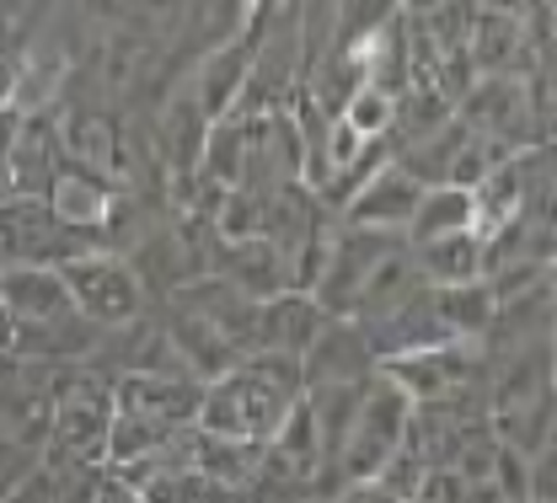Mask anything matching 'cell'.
<instances>
[{
    "instance_id": "8",
    "label": "cell",
    "mask_w": 557,
    "mask_h": 503,
    "mask_svg": "<svg viewBox=\"0 0 557 503\" xmlns=\"http://www.w3.org/2000/svg\"><path fill=\"white\" fill-rule=\"evenodd\" d=\"M397 247H408V236H397V230H370V225H344L338 241H333V252H327V263H322L317 279H311V300H317L327 316H354V305H359V294L370 285V274H375Z\"/></svg>"
},
{
    "instance_id": "24",
    "label": "cell",
    "mask_w": 557,
    "mask_h": 503,
    "mask_svg": "<svg viewBox=\"0 0 557 503\" xmlns=\"http://www.w3.org/2000/svg\"><path fill=\"white\" fill-rule=\"evenodd\" d=\"M33 471H38V455H33V450H16V444L0 439V499H5L22 477H33Z\"/></svg>"
},
{
    "instance_id": "21",
    "label": "cell",
    "mask_w": 557,
    "mask_h": 503,
    "mask_svg": "<svg viewBox=\"0 0 557 503\" xmlns=\"http://www.w3.org/2000/svg\"><path fill=\"white\" fill-rule=\"evenodd\" d=\"M434 311H440V322H445V332L456 338V343H478L487 332V322H493V294L487 285H450V289H434Z\"/></svg>"
},
{
    "instance_id": "5",
    "label": "cell",
    "mask_w": 557,
    "mask_h": 503,
    "mask_svg": "<svg viewBox=\"0 0 557 503\" xmlns=\"http://www.w3.org/2000/svg\"><path fill=\"white\" fill-rule=\"evenodd\" d=\"M322 499V444L311 433L306 402L278 424L258 450V477L247 503H317Z\"/></svg>"
},
{
    "instance_id": "7",
    "label": "cell",
    "mask_w": 557,
    "mask_h": 503,
    "mask_svg": "<svg viewBox=\"0 0 557 503\" xmlns=\"http://www.w3.org/2000/svg\"><path fill=\"white\" fill-rule=\"evenodd\" d=\"M60 279H65L70 300L81 316H91L97 327H124L150 311V294L139 285V274L129 268V257L119 252H86V257H70L60 263Z\"/></svg>"
},
{
    "instance_id": "14",
    "label": "cell",
    "mask_w": 557,
    "mask_h": 503,
    "mask_svg": "<svg viewBox=\"0 0 557 503\" xmlns=\"http://www.w3.org/2000/svg\"><path fill=\"white\" fill-rule=\"evenodd\" d=\"M113 199H119V177H113V172H97V166H81V161H70V155H60V166H54V177H49V193H44V204L65 219V225L97 230V236H102V225H108Z\"/></svg>"
},
{
    "instance_id": "13",
    "label": "cell",
    "mask_w": 557,
    "mask_h": 503,
    "mask_svg": "<svg viewBox=\"0 0 557 503\" xmlns=\"http://www.w3.org/2000/svg\"><path fill=\"white\" fill-rule=\"evenodd\" d=\"M199 402H205V380L194 375H119L113 380V413L161 424V429H188L199 418Z\"/></svg>"
},
{
    "instance_id": "2",
    "label": "cell",
    "mask_w": 557,
    "mask_h": 503,
    "mask_svg": "<svg viewBox=\"0 0 557 503\" xmlns=\"http://www.w3.org/2000/svg\"><path fill=\"white\" fill-rule=\"evenodd\" d=\"M306 386H300V364L278 360V354H247L231 369H220L205 380V402H199V429L225 433V439H252L263 444L269 433L300 407Z\"/></svg>"
},
{
    "instance_id": "28",
    "label": "cell",
    "mask_w": 557,
    "mask_h": 503,
    "mask_svg": "<svg viewBox=\"0 0 557 503\" xmlns=\"http://www.w3.org/2000/svg\"><path fill=\"white\" fill-rule=\"evenodd\" d=\"M0 113H16V54L0 49Z\"/></svg>"
},
{
    "instance_id": "15",
    "label": "cell",
    "mask_w": 557,
    "mask_h": 503,
    "mask_svg": "<svg viewBox=\"0 0 557 503\" xmlns=\"http://www.w3.org/2000/svg\"><path fill=\"white\" fill-rule=\"evenodd\" d=\"M418 199H423V183H413L392 155L359 183V193L344 204V225H370V230H397L408 236V219H413Z\"/></svg>"
},
{
    "instance_id": "12",
    "label": "cell",
    "mask_w": 557,
    "mask_h": 503,
    "mask_svg": "<svg viewBox=\"0 0 557 503\" xmlns=\"http://www.w3.org/2000/svg\"><path fill=\"white\" fill-rule=\"evenodd\" d=\"M205 274L225 279L231 289H242V294H252V300H269V294H284V289H300L295 285L289 257L278 252L274 241H263V236H209Z\"/></svg>"
},
{
    "instance_id": "3",
    "label": "cell",
    "mask_w": 557,
    "mask_h": 503,
    "mask_svg": "<svg viewBox=\"0 0 557 503\" xmlns=\"http://www.w3.org/2000/svg\"><path fill=\"white\" fill-rule=\"evenodd\" d=\"M108 429H113V380L91 364H54L49 439L38 466L44 471L108 466Z\"/></svg>"
},
{
    "instance_id": "6",
    "label": "cell",
    "mask_w": 557,
    "mask_h": 503,
    "mask_svg": "<svg viewBox=\"0 0 557 503\" xmlns=\"http://www.w3.org/2000/svg\"><path fill=\"white\" fill-rule=\"evenodd\" d=\"M108 252L97 230H75L44 199H0V263H38L60 268L70 257Z\"/></svg>"
},
{
    "instance_id": "16",
    "label": "cell",
    "mask_w": 557,
    "mask_h": 503,
    "mask_svg": "<svg viewBox=\"0 0 557 503\" xmlns=\"http://www.w3.org/2000/svg\"><path fill=\"white\" fill-rule=\"evenodd\" d=\"M381 364L370 354L364 332L348 322V316H327V327L311 338V349L300 354V386H344V380H364L375 375Z\"/></svg>"
},
{
    "instance_id": "9",
    "label": "cell",
    "mask_w": 557,
    "mask_h": 503,
    "mask_svg": "<svg viewBox=\"0 0 557 503\" xmlns=\"http://www.w3.org/2000/svg\"><path fill=\"white\" fill-rule=\"evenodd\" d=\"M472 204H478V236H493L498 225H509L536 204H553V144L509 150L472 188Z\"/></svg>"
},
{
    "instance_id": "27",
    "label": "cell",
    "mask_w": 557,
    "mask_h": 503,
    "mask_svg": "<svg viewBox=\"0 0 557 503\" xmlns=\"http://www.w3.org/2000/svg\"><path fill=\"white\" fill-rule=\"evenodd\" d=\"M91 503H139V493L124 482V477H113L108 466H102V477H97V493H91Z\"/></svg>"
},
{
    "instance_id": "20",
    "label": "cell",
    "mask_w": 557,
    "mask_h": 503,
    "mask_svg": "<svg viewBox=\"0 0 557 503\" xmlns=\"http://www.w3.org/2000/svg\"><path fill=\"white\" fill-rule=\"evenodd\" d=\"M456 230H478L472 188H456V183L423 188L413 219H408V241H434V236H456Z\"/></svg>"
},
{
    "instance_id": "29",
    "label": "cell",
    "mask_w": 557,
    "mask_h": 503,
    "mask_svg": "<svg viewBox=\"0 0 557 503\" xmlns=\"http://www.w3.org/2000/svg\"><path fill=\"white\" fill-rule=\"evenodd\" d=\"M525 503H531V499H525Z\"/></svg>"
},
{
    "instance_id": "23",
    "label": "cell",
    "mask_w": 557,
    "mask_h": 503,
    "mask_svg": "<svg viewBox=\"0 0 557 503\" xmlns=\"http://www.w3.org/2000/svg\"><path fill=\"white\" fill-rule=\"evenodd\" d=\"M54 0H0V49H16L44 16H49Z\"/></svg>"
},
{
    "instance_id": "18",
    "label": "cell",
    "mask_w": 557,
    "mask_h": 503,
    "mask_svg": "<svg viewBox=\"0 0 557 503\" xmlns=\"http://www.w3.org/2000/svg\"><path fill=\"white\" fill-rule=\"evenodd\" d=\"M54 166H60L54 113H22V118H16V140H11V166H5L11 199H44Z\"/></svg>"
},
{
    "instance_id": "1",
    "label": "cell",
    "mask_w": 557,
    "mask_h": 503,
    "mask_svg": "<svg viewBox=\"0 0 557 503\" xmlns=\"http://www.w3.org/2000/svg\"><path fill=\"white\" fill-rule=\"evenodd\" d=\"M0 305L11 316V354L38 364H86L97 354L102 332L91 316L75 311L60 268L38 263H0Z\"/></svg>"
},
{
    "instance_id": "25",
    "label": "cell",
    "mask_w": 557,
    "mask_h": 503,
    "mask_svg": "<svg viewBox=\"0 0 557 503\" xmlns=\"http://www.w3.org/2000/svg\"><path fill=\"white\" fill-rule=\"evenodd\" d=\"M0 503H54V477L38 466L33 477H22V482H16V488H11Z\"/></svg>"
},
{
    "instance_id": "17",
    "label": "cell",
    "mask_w": 557,
    "mask_h": 503,
    "mask_svg": "<svg viewBox=\"0 0 557 503\" xmlns=\"http://www.w3.org/2000/svg\"><path fill=\"white\" fill-rule=\"evenodd\" d=\"M327 327V311L311 300V289H284L258 300V354H278V360H295L311 349V338Z\"/></svg>"
},
{
    "instance_id": "4",
    "label": "cell",
    "mask_w": 557,
    "mask_h": 503,
    "mask_svg": "<svg viewBox=\"0 0 557 503\" xmlns=\"http://www.w3.org/2000/svg\"><path fill=\"white\" fill-rule=\"evenodd\" d=\"M408 418H413V397H408L386 369H375V375L364 380L359 413H354V424H348V439H344V450H338V466H333L338 493H344L348 482H364V477H375V471L386 466V455H392V450L403 444V433H408Z\"/></svg>"
},
{
    "instance_id": "26",
    "label": "cell",
    "mask_w": 557,
    "mask_h": 503,
    "mask_svg": "<svg viewBox=\"0 0 557 503\" xmlns=\"http://www.w3.org/2000/svg\"><path fill=\"white\" fill-rule=\"evenodd\" d=\"M333 503H403V499H397V493H386L375 477H364V482H348V488Z\"/></svg>"
},
{
    "instance_id": "10",
    "label": "cell",
    "mask_w": 557,
    "mask_h": 503,
    "mask_svg": "<svg viewBox=\"0 0 557 503\" xmlns=\"http://www.w3.org/2000/svg\"><path fill=\"white\" fill-rule=\"evenodd\" d=\"M413 402H445L467 386L487 380V354L478 343H434V349H413L381 364Z\"/></svg>"
},
{
    "instance_id": "19",
    "label": "cell",
    "mask_w": 557,
    "mask_h": 503,
    "mask_svg": "<svg viewBox=\"0 0 557 503\" xmlns=\"http://www.w3.org/2000/svg\"><path fill=\"white\" fill-rule=\"evenodd\" d=\"M418 268V285L450 289V285H478L483 279V236L478 230H456V236H434V241H408Z\"/></svg>"
},
{
    "instance_id": "11",
    "label": "cell",
    "mask_w": 557,
    "mask_h": 503,
    "mask_svg": "<svg viewBox=\"0 0 557 503\" xmlns=\"http://www.w3.org/2000/svg\"><path fill=\"white\" fill-rule=\"evenodd\" d=\"M242 124H247V150H242L236 188H247V193L295 188L300 183V129H295V113L278 108V113H258V118H242Z\"/></svg>"
},
{
    "instance_id": "22",
    "label": "cell",
    "mask_w": 557,
    "mask_h": 503,
    "mask_svg": "<svg viewBox=\"0 0 557 503\" xmlns=\"http://www.w3.org/2000/svg\"><path fill=\"white\" fill-rule=\"evenodd\" d=\"M392 102H397V97H386V91H375V86H359V91L344 102V113H338V118L354 124L364 140H381V135L392 129Z\"/></svg>"
}]
</instances>
